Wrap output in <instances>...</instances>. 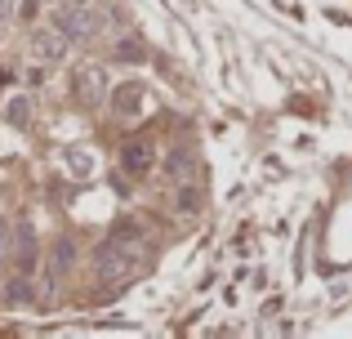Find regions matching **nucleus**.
<instances>
[{
  "instance_id": "nucleus-1",
  "label": "nucleus",
  "mask_w": 352,
  "mask_h": 339,
  "mask_svg": "<svg viewBox=\"0 0 352 339\" xmlns=\"http://www.w3.org/2000/svg\"><path fill=\"white\" fill-rule=\"evenodd\" d=\"M138 263H143V237H138L134 228H116V232L107 237L103 254H98V277H103L107 286H125L138 272Z\"/></svg>"
},
{
  "instance_id": "nucleus-2",
  "label": "nucleus",
  "mask_w": 352,
  "mask_h": 339,
  "mask_svg": "<svg viewBox=\"0 0 352 339\" xmlns=\"http://www.w3.org/2000/svg\"><path fill=\"white\" fill-rule=\"evenodd\" d=\"M72 94H76V103L98 107L107 98V72L98 67V63H80V67H72Z\"/></svg>"
},
{
  "instance_id": "nucleus-3",
  "label": "nucleus",
  "mask_w": 352,
  "mask_h": 339,
  "mask_svg": "<svg viewBox=\"0 0 352 339\" xmlns=\"http://www.w3.org/2000/svg\"><path fill=\"white\" fill-rule=\"evenodd\" d=\"M58 27L72 36V41H80V36H94L98 27H103V9H98V5H76V9L63 5V9H58Z\"/></svg>"
},
{
  "instance_id": "nucleus-4",
  "label": "nucleus",
  "mask_w": 352,
  "mask_h": 339,
  "mask_svg": "<svg viewBox=\"0 0 352 339\" xmlns=\"http://www.w3.org/2000/svg\"><path fill=\"white\" fill-rule=\"evenodd\" d=\"M67 41H72V36L63 32L58 23H54V27H41V32H32V54L41 63H63V58H67Z\"/></svg>"
},
{
  "instance_id": "nucleus-5",
  "label": "nucleus",
  "mask_w": 352,
  "mask_h": 339,
  "mask_svg": "<svg viewBox=\"0 0 352 339\" xmlns=\"http://www.w3.org/2000/svg\"><path fill=\"white\" fill-rule=\"evenodd\" d=\"M152 161H156L152 139H129V143H125V152H120V170H125L129 179H143V174L152 170Z\"/></svg>"
},
{
  "instance_id": "nucleus-6",
  "label": "nucleus",
  "mask_w": 352,
  "mask_h": 339,
  "mask_svg": "<svg viewBox=\"0 0 352 339\" xmlns=\"http://www.w3.org/2000/svg\"><path fill=\"white\" fill-rule=\"evenodd\" d=\"M143 107H147V89L138 85V80L116 85V94H112V112H116V116H125V121H129V116H138Z\"/></svg>"
},
{
  "instance_id": "nucleus-7",
  "label": "nucleus",
  "mask_w": 352,
  "mask_h": 339,
  "mask_svg": "<svg viewBox=\"0 0 352 339\" xmlns=\"http://www.w3.org/2000/svg\"><path fill=\"white\" fill-rule=\"evenodd\" d=\"M72 259H76V250H72V241H58L50 254V272H45V295H54V290L63 286V277H67Z\"/></svg>"
},
{
  "instance_id": "nucleus-8",
  "label": "nucleus",
  "mask_w": 352,
  "mask_h": 339,
  "mask_svg": "<svg viewBox=\"0 0 352 339\" xmlns=\"http://www.w3.org/2000/svg\"><path fill=\"white\" fill-rule=\"evenodd\" d=\"M165 170H170V179L174 183H197V152H192V148H174L170 152V166H165Z\"/></svg>"
},
{
  "instance_id": "nucleus-9",
  "label": "nucleus",
  "mask_w": 352,
  "mask_h": 339,
  "mask_svg": "<svg viewBox=\"0 0 352 339\" xmlns=\"http://www.w3.org/2000/svg\"><path fill=\"white\" fill-rule=\"evenodd\" d=\"M174 206H179L183 215H197V206H201V192H197V183H179V197H174Z\"/></svg>"
},
{
  "instance_id": "nucleus-10",
  "label": "nucleus",
  "mask_w": 352,
  "mask_h": 339,
  "mask_svg": "<svg viewBox=\"0 0 352 339\" xmlns=\"http://www.w3.org/2000/svg\"><path fill=\"white\" fill-rule=\"evenodd\" d=\"M5 116H9L14 125H27V121H32V103H27V98H9Z\"/></svg>"
},
{
  "instance_id": "nucleus-11",
  "label": "nucleus",
  "mask_w": 352,
  "mask_h": 339,
  "mask_svg": "<svg viewBox=\"0 0 352 339\" xmlns=\"http://www.w3.org/2000/svg\"><path fill=\"white\" fill-rule=\"evenodd\" d=\"M18 263H23V272L36 263V250H32V228H23V245H18Z\"/></svg>"
},
{
  "instance_id": "nucleus-12",
  "label": "nucleus",
  "mask_w": 352,
  "mask_h": 339,
  "mask_svg": "<svg viewBox=\"0 0 352 339\" xmlns=\"http://www.w3.org/2000/svg\"><path fill=\"white\" fill-rule=\"evenodd\" d=\"M112 58H120V63H138V58H143V50H138V45H116Z\"/></svg>"
},
{
  "instance_id": "nucleus-13",
  "label": "nucleus",
  "mask_w": 352,
  "mask_h": 339,
  "mask_svg": "<svg viewBox=\"0 0 352 339\" xmlns=\"http://www.w3.org/2000/svg\"><path fill=\"white\" fill-rule=\"evenodd\" d=\"M9 254V223H0V259Z\"/></svg>"
},
{
  "instance_id": "nucleus-14",
  "label": "nucleus",
  "mask_w": 352,
  "mask_h": 339,
  "mask_svg": "<svg viewBox=\"0 0 352 339\" xmlns=\"http://www.w3.org/2000/svg\"><path fill=\"white\" fill-rule=\"evenodd\" d=\"M63 5H67V9H76V5H94V0H63Z\"/></svg>"
}]
</instances>
